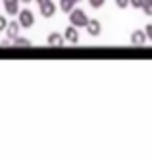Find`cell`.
Wrapping results in <instances>:
<instances>
[{
    "instance_id": "1",
    "label": "cell",
    "mask_w": 152,
    "mask_h": 158,
    "mask_svg": "<svg viewBox=\"0 0 152 158\" xmlns=\"http://www.w3.org/2000/svg\"><path fill=\"white\" fill-rule=\"evenodd\" d=\"M69 23L75 27H87V23H89V15L85 14V10H81V8H73V10L69 12Z\"/></svg>"
},
{
    "instance_id": "2",
    "label": "cell",
    "mask_w": 152,
    "mask_h": 158,
    "mask_svg": "<svg viewBox=\"0 0 152 158\" xmlns=\"http://www.w3.org/2000/svg\"><path fill=\"white\" fill-rule=\"evenodd\" d=\"M18 21L21 23L23 29H31L35 25V14L29 10V8H23V10H19L18 14Z\"/></svg>"
},
{
    "instance_id": "3",
    "label": "cell",
    "mask_w": 152,
    "mask_h": 158,
    "mask_svg": "<svg viewBox=\"0 0 152 158\" xmlns=\"http://www.w3.org/2000/svg\"><path fill=\"white\" fill-rule=\"evenodd\" d=\"M56 10H58V6H56L52 0H44L43 4H39V12H41L43 18H52L56 14Z\"/></svg>"
},
{
    "instance_id": "4",
    "label": "cell",
    "mask_w": 152,
    "mask_h": 158,
    "mask_svg": "<svg viewBox=\"0 0 152 158\" xmlns=\"http://www.w3.org/2000/svg\"><path fill=\"white\" fill-rule=\"evenodd\" d=\"M64 37H66V41L68 43H71V44H77L79 43V27H75V25H69L66 27V31H64Z\"/></svg>"
},
{
    "instance_id": "5",
    "label": "cell",
    "mask_w": 152,
    "mask_h": 158,
    "mask_svg": "<svg viewBox=\"0 0 152 158\" xmlns=\"http://www.w3.org/2000/svg\"><path fill=\"white\" fill-rule=\"evenodd\" d=\"M19 29H21V23L18 19H12L10 23H8V27H6L4 33H6V37L10 39V41H14V39L19 35Z\"/></svg>"
},
{
    "instance_id": "6",
    "label": "cell",
    "mask_w": 152,
    "mask_h": 158,
    "mask_svg": "<svg viewBox=\"0 0 152 158\" xmlns=\"http://www.w3.org/2000/svg\"><path fill=\"white\" fill-rule=\"evenodd\" d=\"M146 41H148V37H146V31L145 29H135L133 33H131V43L133 44L141 46V44H145Z\"/></svg>"
},
{
    "instance_id": "7",
    "label": "cell",
    "mask_w": 152,
    "mask_h": 158,
    "mask_svg": "<svg viewBox=\"0 0 152 158\" xmlns=\"http://www.w3.org/2000/svg\"><path fill=\"white\" fill-rule=\"evenodd\" d=\"M87 33H89L91 37H98L102 33V23L98 19H89V23H87Z\"/></svg>"
},
{
    "instance_id": "8",
    "label": "cell",
    "mask_w": 152,
    "mask_h": 158,
    "mask_svg": "<svg viewBox=\"0 0 152 158\" xmlns=\"http://www.w3.org/2000/svg\"><path fill=\"white\" fill-rule=\"evenodd\" d=\"M46 43H48L50 46H62L64 43H66V37H64L62 33H50L48 37H46Z\"/></svg>"
},
{
    "instance_id": "9",
    "label": "cell",
    "mask_w": 152,
    "mask_h": 158,
    "mask_svg": "<svg viewBox=\"0 0 152 158\" xmlns=\"http://www.w3.org/2000/svg\"><path fill=\"white\" fill-rule=\"evenodd\" d=\"M19 2H21V0L6 2V4H4V10H6V14H8V15H18V14H19V10H21V8H19Z\"/></svg>"
},
{
    "instance_id": "10",
    "label": "cell",
    "mask_w": 152,
    "mask_h": 158,
    "mask_svg": "<svg viewBox=\"0 0 152 158\" xmlns=\"http://www.w3.org/2000/svg\"><path fill=\"white\" fill-rule=\"evenodd\" d=\"M75 0H60V2H58V6L62 8V12H66V14H69L71 10H73V8H75Z\"/></svg>"
},
{
    "instance_id": "11",
    "label": "cell",
    "mask_w": 152,
    "mask_h": 158,
    "mask_svg": "<svg viewBox=\"0 0 152 158\" xmlns=\"http://www.w3.org/2000/svg\"><path fill=\"white\" fill-rule=\"evenodd\" d=\"M12 43H14L15 46H31V41H29V39H25V37H19V35L15 37Z\"/></svg>"
},
{
    "instance_id": "12",
    "label": "cell",
    "mask_w": 152,
    "mask_h": 158,
    "mask_svg": "<svg viewBox=\"0 0 152 158\" xmlns=\"http://www.w3.org/2000/svg\"><path fill=\"white\" fill-rule=\"evenodd\" d=\"M141 10L145 12V14L148 15V18H152V0H146V2H145V6H142Z\"/></svg>"
},
{
    "instance_id": "13",
    "label": "cell",
    "mask_w": 152,
    "mask_h": 158,
    "mask_svg": "<svg viewBox=\"0 0 152 158\" xmlns=\"http://www.w3.org/2000/svg\"><path fill=\"white\" fill-rule=\"evenodd\" d=\"M87 2H89V6H91V8L98 10V8H102V6H104V2H106V0H87Z\"/></svg>"
},
{
    "instance_id": "14",
    "label": "cell",
    "mask_w": 152,
    "mask_h": 158,
    "mask_svg": "<svg viewBox=\"0 0 152 158\" xmlns=\"http://www.w3.org/2000/svg\"><path fill=\"white\" fill-rule=\"evenodd\" d=\"M8 23H10V21L6 19V15H0V33H2V31H6Z\"/></svg>"
},
{
    "instance_id": "15",
    "label": "cell",
    "mask_w": 152,
    "mask_h": 158,
    "mask_svg": "<svg viewBox=\"0 0 152 158\" xmlns=\"http://www.w3.org/2000/svg\"><path fill=\"white\" fill-rule=\"evenodd\" d=\"M116 6H117V8H121V10H123V8L131 6V0H116Z\"/></svg>"
},
{
    "instance_id": "16",
    "label": "cell",
    "mask_w": 152,
    "mask_h": 158,
    "mask_svg": "<svg viewBox=\"0 0 152 158\" xmlns=\"http://www.w3.org/2000/svg\"><path fill=\"white\" fill-rule=\"evenodd\" d=\"M145 2H146V0H131V6L139 10V8H142V6H145Z\"/></svg>"
},
{
    "instance_id": "17",
    "label": "cell",
    "mask_w": 152,
    "mask_h": 158,
    "mask_svg": "<svg viewBox=\"0 0 152 158\" xmlns=\"http://www.w3.org/2000/svg\"><path fill=\"white\" fill-rule=\"evenodd\" d=\"M145 31H146V37H148V41H152V23H148V25L145 27Z\"/></svg>"
},
{
    "instance_id": "18",
    "label": "cell",
    "mask_w": 152,
    "mask_h": 158,
    "mask_svg": "<svg viewBox=\"0 0 152 158\" xmlns=\"http://www.w3.org/2000/svg\"><path fill=\"white\" fill-rule=\"evenodd\" d=\"M21 2H23V4H31V0H21Z\"/></svg>"
},
{
    "instance_id": "19",
    "label": "cell",
    "mask_w": 152,
    "mask_h": 158,
    "mask_svg": "<svg viewBox=\"0 0 152 158\" xmlns=\"http://www.w3.org/2000/svg\"><path fill=\"white\" fill-rule=\"evenodd\" d=\"M35 2H37V4H43V2H44V0H35Z\"/></svg>"
},
{
    "instance_id": "20",
    "label": "cell",
    "mask_w": 152,
    "mask_h": 158,
    "mask_svg": "<svg viewBox=\"0 0 152 158\" xmlns=\"http://www.w3.org/2000/svg\"><path fill=\"white\" fill-rule=\"evenodd\" d=\"M6 2H14V0H2V4H6Z\"/></svg>"
},
{
    "instance_id": "21",
    "label": "cell",
    "mask_w": 152,
    "mask_h": 158,
    "mask_svg": "<svg viewBox=\"0 0 152 158\" xmlns=\"http://www.w3.org/2000/svg\"><path fill=\"white\" fill-rule=\"evenodd\" d=\"M75 2H77V4H79V2H81V0H75Z\"/></svg>"
}]
</instances>
